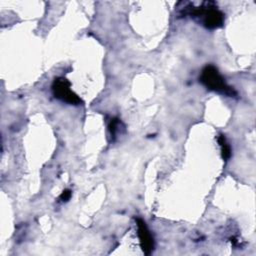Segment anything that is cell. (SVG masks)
I'll return each mask as SVG.
<instances>
[{
    "instance_id": "2",
    "label": "cell",
    "mask_w": 256,
    "mask_h": 256,
    "mask_svg": "<svg viewBox=\"0 0 256 256\" xmlns=\"http://www.w3.org/2000/svg\"><path fill=\"white\" fill-rule=\"evenodd\" d=\"M199 79L200 82L209 90L226 95L228 97H235L237 95L236 91L226 83L225 79L213 65L205 66Z\"/></svg>"
},
{
    "instance_id": "1",
    "label": "cell",
    "mask_w": 256,
    "mask_h": 256,
    "mask_svg": "<svg viewBox=\"0 0 256 256\" xmlns=\"http://www.w3.org/2000/svg\"><path fill=\"white\" fill-rule=\"evenodd\" d=\"M184 15H189L199 20L208 29H217L224 24V14L211 1L202 2L197 7L193 5L186 6L184 8Z\"/></svg>"
},
{
    "instance_id": "3",
    "label": "cell",
    "mask_w": 256,
    "mask_h": 256,
    "mask_svg": "<svg viewBox=\"0 0 256 256\" xmlns=\"http://www.w3.org/2000/svg\"><path fill=\"white\" fill-rule=\"evenodd\" d=\"M52 91L54 96L68 104L79 105L82 103L80 97L71 90V83L64 77H57L53 81Z\"/></svg>"
},
{
    "instance_id": "6",
    "label": "cell",
    "mask_w": 256,
    "mask_h": 256,
    "mask_svg": "<svg viewBox=\"0 0 256 256\" xmlns=\"http://www.w3.org/2000/svg\"><path fill=\"white\" fill-rule=\"evenodd\" d=\"M120 125H121V121L118 118H112L111 119V121H110V123L108 125V129H109V132H110L112 140L115 139L117 133L119 132Z\"/></svg>"
},
{
    "instance_id": "7",
    "label": "cell",
    "mask_w": 256,
    "mask_h": 256,
    "mask_svg": "<svg viewBox=\"0 0 256 256\" xmlns=\"http://www.w3.org/2000/svg\"><path fill=\"white\" fill-rule=\"evenodd\" d=\"M71 195H72L71 191L68 190V189H66V190H64V191L61 193V195L59 196V199H60L62 202H67V201L71 198Z\"/></svg>"
},
{
    "instance_id": "5",
    "label": "cell",
    "mask_w": 256,
    "mask_h": 256,
    "mask_svg": "<svg viewBox=\"0 0 256 256\" xmlns=\"http://www.w3.org/2000/svg\"><path fill=\"white\" fill-rule=\"evenodd\" d=\"M217 141L219 143L221 149V155L224 160H228L231 157V147L227 142L225 136L223 134H219L217 137Z\"/></svg>"
},
{
    "instance_id": "4",
    "label": "cell",
    "mask_w": 256,
    "mask_h": 256,
    "mask_svg": "<svg viewBox=\"0 0 256 256\" xmlns=\"http://www.w3.org/2000/svg\"><path fill=\"white\" fill-rule=\"evenodd\" d=\"M136 224H137V231H138L137 233H138L141 249L146 255H150L154 249L153 237H152L146 223L142 219L137 218Z\"/></svg>"
}]
</instances>
